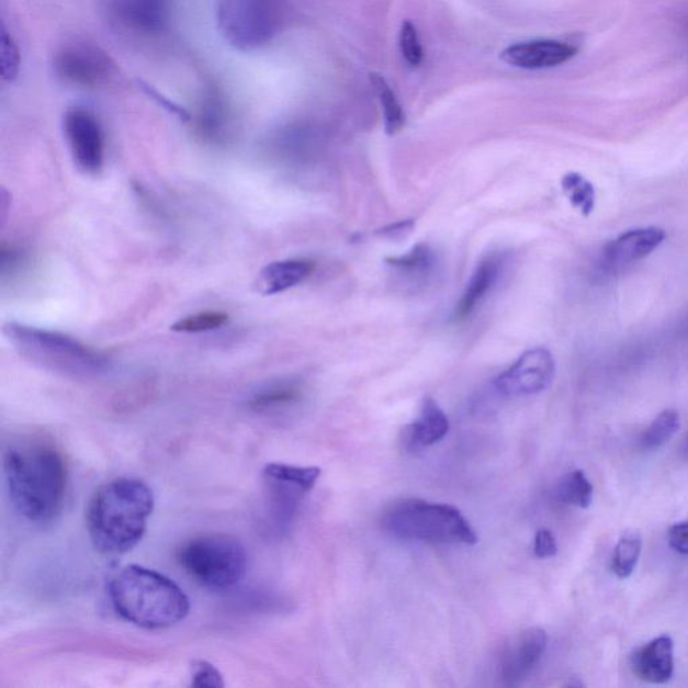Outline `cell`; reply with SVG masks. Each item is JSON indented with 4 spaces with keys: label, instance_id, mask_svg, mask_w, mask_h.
I'll return each instance as SVG.
<instances>
[{
    "label": "cell",
    "instance_id": "cell-7",
    "mask_svg": "<svg viewBox=\"0 0 688 688\" xmlns=\"http://www.w3.org/2000/svg\"><path fill=\"white\" fill-rule=\"evenodd\" d=\"M285 16V0H218L219 33L239 52L268 45L283 29Z\"/></svg>",
    "mask_w": 688,
    "mask_h": 688
},
{
    "label": "cell",
    "instance_id": "cell-4",
    "mask_svg": "<svg viewBox=\"0 0 688 688\" xmlns=\"http://www.w3.org/2000/svg\"><path fill=\"white\" fill-rule=\"evenodd\" d=\"M382 525L388 534L404 541L475 544L478 540L459 508L421 499L397 501Z\"/></svg>",
    "mask_w": 688,
    "mask_h": 688
},
{
    "label": "cell",
    "instance_id": "cell-34",
    "mask_svg": "<svg viewBox=\"0 0 688 688\" xmlns=\"http://www.w3.org/2000/svg\"><path fill=\"white\" fill-rule=\"evenodd\" d=\"M413 227H415V223L411 219L401 221V223L384 227L379 232V235L386 238H399L409 235Z\"/></svg>",
    "mask_w": 688,
    "mask_h": 688
},
{
    "label": "cell",
    "instance_id": "cell-14",
    "mask_svg": "<svg viewBox=\"0 0 688 688\" xmlns=\"http://www.w3.org/2000/svg\"><path fill=\"white\" fill-rule=\"evenodd\" d=\"M112 11L120 25L155 34L163 32L169 21V0H113Z\"/></svg>",
    "mask_w": 688,
    "mask_h": 688
},
{
    "label": "cell",
    "instance_id": "cell-5",
    "mask_svg": "<svg viewBox=\"0 0 688 688\" xmlns=\"http://www.w3.org/2000/svg\"><path fill=\"white\" fill-rule=\"evenodd\" d=\"M3 332L21 356L42 366L67 374L101 373L110 359L104 352L67 334L10 322Z\"/></svg>",
    "mask_w": 688,
    "mask_h": 688
},
{
    "label": "cell",
    "instance_id": "cell-19",
    "mask_svg": "<svg viewBox=\"0 0 688 688\" xmlns=\"http://www.w3.org/2000/svg\"><path fill=\"white\" fill-rule=\"evenodd\" d=\"M303 396V386L296 380H280L262 386L249 399V408L267 411L297 403Z\"/></svg>",
    "mask_w": 688,
    "mask_h": 688
},
{
    "label": "cell",
    "instance_id": "cell-17",
    "mask_svg": "<svg viewBox=\"0 0 688 688\" xmlns=\"http://www.w3.org/2000/svg\"><path fill=\"white\" fill-rule=\"evenodd\" d=\"M450 432V420L433 398H425L420 416L404 430L405 444L410 450H422L437 444Z\"/></svg>",
    "mask_w": 688,
    "mask_h": 688
},
{
    "label": "cell",
    "instance_id": "cell-30",
    "mask_svg": "<svg viewBox=\"0 0 688 688\" xmlns=\"http://www.w3.org/2000/svg\"><path fill=\"white\" fill-rule=\"evenodd\" d=\"M191 684L193 687H211L221 688L225 686L223 675L212 663L206 661H196L191 666L190 675Z\"/></svg>",
    "mask_w": 688,
    "mask_h": 688
},
{
    "label": "cell",
    "instance_id": "cell-13",
    "mask_svg": "<svg viewBox=\"0 0 688 688\" xmlns=\"http://www.w3.org/2000/svg\"><path fill=\"white\" fill-rule=\"evenodd\" d=\"M666 237V232L661 227L628 230L606 245L604 260L609 267L632 264L659 248Z\"/></svg>",
    "mask_w": 688,
    "mask_h": 688
},
{
    "label": "cell",
    "instance_id": "cell-20",
    "mask_svg": "<svg viewBox=\"0 0 688 688\" xmlns=\"http://www.w3.org/2000/svg\"><path fill=\"white\" fill-rule=\"evenodd\" d=\"M386 264L409 278L425 279L436 266L433 250L428 245H417L409 253L386 259Z\"/></svg>",
    "mask_w": 688,
    "mask_h": 688
},
{
    "label": "cell",
    "instance_id": "cell-12",
    "mask_svg": "<svg viewBox=\"0 0 688 688\" xmlns=\"http://www.w3.org/2000/svg\"><path fill=\"white\" fill-rule=\"evenodd\" d=\"M577 52V47L567 42L535 40L508 46L501 52L500 58L512 67L537 70L559 67L571 61Z\"/></svg>",
    "mask_w": 688,
    "mask_h": 688
},
{
    "label": "cell",
    "instance_id": "cell-23",
    "mask_svg": "<svg viewBox=\"0 0 688 688\" xmlns=\"http://www.w3.org/2000/svg\"><path fill=\"white\" fill-rule=\"evenodd\" d=\"M679 428V413L673 409L664 410L645 430L640 444H642L645 451L659 450V448L666 445L673 439Z\"/></svg>",
    "mask_w": 688,
    "mask_h": 688
},
{
    "label": "cell",
    "instance_id": "cell-33",
    "mask_svg": "<svg viewBox=\"0 0 688 688\" xmlns=\"http://www.w3.org/2000/svg\"><path fill=\"white\" fill-rule=\"evenodd\" d=\"M139 86L142 87L143 91H145L149 98L154 99L155 101H157V103L163 108H166L167 111L171 112L172 115L178 116L179 119L184 120V122H189L190 120V113L185 110H183V108L173 104L172 101L167 100L165 98V95H161L159 92L155 91V89H153L151 87L147 86V83L145 82H140Z\"/></svg>",
    "mask_w": 688,
    "mask_h": 688
},
{
    "label": "cell",
    "instance_id": "cell-16",
    "mask_svg": "<svg viewBox=\"0 0 688 688\" xmlns=\"http://www.w3.org/2000/svg\"><path fill=\"white\" fill-rule=\"evenodd\" d=\"M315 271V262L308 259H289L271 262L257 278L256 289L262 296L279 295L301 285Z\"/></svg>",
    "mask_w": 688,
    "mask_h": 688
},
{
    "label": "cell",
    "instance_id": "cell-25",
    "mask_svg": "<svg viewBox=\"0 0 688 688\" xmlns=\"http://www.w3.org/2000/svg\"><path fill=\"white\" fill-rule=\"evenodd\" d=\"M559 498L566 505L588 508L594 500V486L583 471L569 472L560 483Z\"/></svg>",
    "mask_w": 688,
    "mask_h": 688
},
{
    "label": "cell",
    "instance_id": "cell-29",
    "mask_svg": "<svg viewBox=\"0 0 688 688\" xmlns=\"http://www.w3.org/2000/svg\"><path fill=\"white\" fill-rule=\"evenodd\" d=\"M2 259H0V272H2L3 281L5 279L13 280L16 277H20V273L25 271L29 262V256L20 247H15V245H3L2 247Z\"/></svg>",
    "mask_w": 688,
    "mask_h": 688
},
{
    "label": "cell",
    "instance_id": "cell-27",
    "mask_svg": "<svg viewBox=\"0 0 688 688\" xmlns=\"http://www.w3.org/2000/svg\"><path fill=\"white\" fill-rule=\"evenodd\" d=\"M0 68H2V79L8 82H13L21 69V54L18 49V45L8 32L5 26H2V38H0Z\"/></svg>",
    "mask_w": 688,
    "mask_h": 688
},
{
    "label": "cell",
    "instance_id": "cell-28",
    "mask_svg": "<svg viewBox=\"0 0 688 688\" xmlns=\"http://www.w3.org/2000/svg\"><path fill=\"white\" fill-rule=\"evenodd\" d=\"M399 49L403 53L405 61L410 65L411 68H417L422 63L424 52L420 38L415 23L411 21H404L399 32Z\"/></svg>",
    "mask_w": 688,
    "mask_h": 688
},
{
    "label": "cell",
    "instance_id": "cell-35",
    "mask_svg": "<svg viewBox=\"0 0 688 688\" xmlns=\"http://www.w3.org/2000/svg\"><path fill=\"white\" fill-rule=\"evenodd\" d=\"M684 453H685V456L688 459V435L685 440Z\"/></svg>",
    "mask_w": 688,
    "mask_h": 688
},
{
    "label": "cell",
    "instance_id": "cell-31",
    "mask_svg": "<svg viewBox=\"0 0 688 688\" xmlns=\"http://www.w3.org/2000/svg\"><path fill=\"white\" fill-rule=\"evenodd\" d=\"M559 552L553 532L542 529L537 532L534 540V553L538 559H552Z\"/></svg>",
    "mask_w": 688,
    "mask_h": 688
},
{
    "label": "cell",
    "instance_id": "cell-3",
    "mask_svg": "<svg viewBox=\"0 0 688 688\" xmlns=\"http://www.w3.org/2000/svg\"><path fill=\"white\" fill-rule=\"evenodd\" d=\"M108 595L120 618L143 630H166L190 612L184 591L169 577L145 566H125L111 579Z\"/></svg>",
    "mask_w": 688,
    "mask_h": 688
},
{
    "label": "cell",
    "instance_id": "cell-15",
    "mask_svg": "<svg viewBox=\"0 0 688 688\" xmlns=\"http://www.w3.org/2000/svg\"><path fill=\"white\" fill-rule=\"evenodd\" d=\"M633 673L648 684H666L674 674V642L663 635L643 645L632 655Z\"/></svg>",
    "mask_w": 688,
    "mask_h": 688
},
{
    "label": "cell",
    "instance_id": "cell-6",
    "mask_svg": "<svg viewBox=\"0 0 688 688\" xmlns=\"http://www.w3.org/2000/svg\"><path fill=\"white\" fill-rule=\"evenodd\" d=\"M182 569L196 584L213 591L236 588L247 573L248 556L236 537L208 532L191 538L178 549Z\"/></svg>",
    "mask_w": 688,
    "mask_h": 688
},
{
    "label": "cell",
    "instance_id": "cell-2",
    "mask_svg": "<svg viewBox=\"0 0 688 688\" xmlns=\"http://www.w3.org/2000/svg\"><path fill=\"white\" fill-rule=\"evenodd\" d=\"M155 507L153 489L139 478L119 477L103 484L87 508V530L99 553L131 552L146 534Z\"/></svg>",
    "mask_w": 688,
    "mask_h": 688
},
{
    "label": "cell",
    "instance_id": "cell-9",
    "mask_svg": "<svg viewBox=\"0 0 688 688\" xmlns=\"http://www.w3.org/2000/svg\"><path fill=\"white\" fill-rule=\"evenodd\" d=\"M63 128L76 166L88 176H98L105 161V136L98 117L83 108H70L65 112Z\"/></svg>",
    "mask_w": 688,
    "mask_h": 688
},
{
    "label": "cell",
    "instance_id": "cell-1",
    "mask_svg": "<svg viewBox=\"0 0 688 688\" xmlns=\"http://www.w3.org/2000/svg\"><path fill=\"white\" fill-rule=\"evenodd\" d=\"M4 477L11 504L29 522H52L63 510L68 469L61 451L44 437L29 436L4 452Z\"/></svg>",
    "mask_w": 688,
    "mask_h": 688
},
{
    "label": "cell",
    "instance_id": "cell-22",
    "mask_svg": "<svg viewBox=\"0 0 688 688\" xmlns=\"http://www.w3.org/2000/svg\"><path fill=\"white\" fill-rule=\"evenodd\" d=\"M642 537L638 531H628L616 544L612 571L620 579L632 576L638 565L640 554H642Z\"/></svg>",
    "mask_w": 688,
    "mask_h": 688
},
{
    "label": "cell",
    "instance_id": "cell-18",
    "mask_svg": "<svg viewBox=\"0 0 688 688\" xmlns=\"http://www.w3.org/2000/svg\"><path fill=\"white\" fill-rule=\"evenodd\" d=\"M501 262L498 257H487L475 269L466 289L460 298L456 309H454V320H464L469 318L483 298L493 290L496 281L499 279Z\"/></svg>",
    "mask_w": 688,
    "mask_h": 688
},
{
    "label": "cell",
    "instance_id": "cell-32",
    "mask_svg": "<svg viewBox=\"0 0 688 688\" xmlns=\"http://www.w3.org/2000/svg\"><path fill=\"white\" fill-rule=\"evenodd\" d=\"M668 543L675 552L688 555V522L675 525L669 529Z\"/></svg>",
    "mask_w": 688,
    "mask_h": 688
},
{
    "label": "cell",
    "instance_id": "cell-26",
    "mask_svg": "<svg viewBox=\"0 0 688 688\" xmlns=\"http://www.w3.org/2000/svg\"><path fill=\"white\" fill-rule=\"evenodd\" d=\"M229 320V315L224 311H202L193 315L184 316L173 323L171 330L182 334H202L218 330Z\"/></svg>",
    "mask_w": 688,
    "mask_h": 688
},
{
    "label": "cell",
    "instance_id": "cell-8",
    "mask_svg": "<svg viewBox=\"0 0 688 688\" xmlns=\"http://www.w3.org/2000/svg\"><path fill=\"white\" fill-rule=\"evenodd\" d=\"M53 69L63 82L81 88L105 86L116 74L112 58L86 40L69 41L59 47L54 54Z\"/></svg>",
    "mask_w": 688,
    "mask_h": 688
},
{
    "label": "cell",
    "instance_id": "cell-24",
    "mask_svg": "<svg viewBox=\"0 0 688 688\" xmlns=\"http://www.w3.org/2000/svg\"><path fill=\"white\" fill-rule=\"evenodd\" d=\"M562 190H564L567 200L571 201L573 207L582 212L586 217L594 213L596 205V190L588 179L582 173H566L561 181Z\"/></svg>",
    "mask_w": 688,
    "mask_h": 688
},
{
    "label": "cell",
    "instance_id": "cell-21",
    "mask_svg": "<svg viewBox=\"0 0 688 688\" xmlns=\"http://www.w3.org/2000/svg\"><path fill=\"white\" fill-rule=\"evenodd\" d=\"M370 81L373 83L374 91L379 95L382 110H384L385 131L387 135H396L405 125V112L403 105L396 98L391 86L384 77L380 75H371Z\"/></svg>",
    "mask_w": 688,
    "mask_h": 688
},
{
    "label": "cell",
    "instance_id": "cell-10",
    "mask_svg": "<svg viewBox=\"0 0 688 688\" xmlns=\"http://www.w3.org/2000/svg\"><path fill=\"white\" fill-rule=\"evenodd\" d=\"M555 361L543 347L523 352L518 361L495 380V387L506 397H523L538 394L552 385Z\"/></svg>",
    "mask_w": 688,
    "mask_h": 688
},
{
    "label": "cell",
    "instance_id": "cell-11",
    "mask_svg": "<svg viewBox=\"0 0 688 688\" xmlns=\"http://www.w3.org/2000/svg\"><path fill=\"white\" fill-rule=\"evenodd\" d=\"M548 648L542 628H529L507 645L500 657V678L507 686H517L532 673Z\"/></svg>",
    "mask_w": 688,
    "mask_h": 688
}]
</instances>
